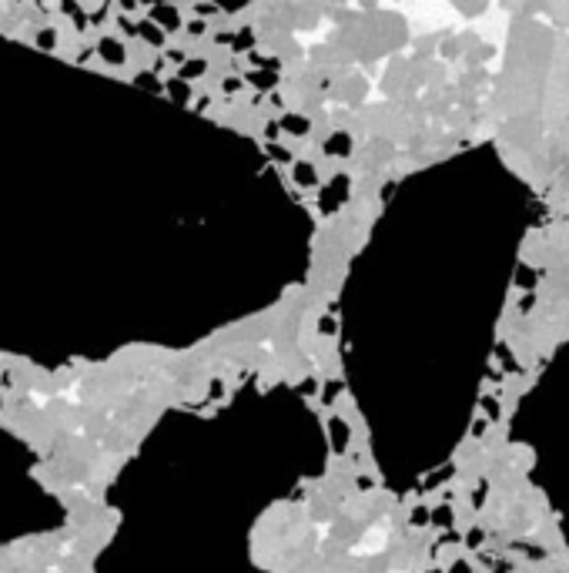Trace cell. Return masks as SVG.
I'll return each instance as SVG.
<instances>
[{"mask_svg":"<svg viewBox=\"0 0 569 573\" xmlns=\"http://www.w3.org/2000/svg\"><path fill=\"white\" fill-rule=\"evenodd\" d=\"M271 154H275L278 161H288V151H281V148H271Z\"/></svg>","mask_w":569,"mask_h":573,"instance_id":"cell-6","label":"cell"},{"mask_svg":"<svg viewBox=\"0 0 569 573\" xmlns=\"http://www.w3.org/2000/svg\"><path fill=\"white\" fill-rule=\"evenodd\" d=\"M285 124V131H292V134H308V118H298V114H288V118L281 121Z\"/></svg>","mask_w":569,"mask_h":573,"instance_id":"cell-2","label":"cell"},{"mask_svg":"<svg viewBox=\"0 0 569 573\" xmlns=\"http://www.w3.org/2000/svg\"><path fill=\"white\" fill-rule=\"evenodd\" d=\"M154 17H157V24H161V27H168V30L178 27V17H174V10H171V7H157V10H154Z\"/></svg>","mask_w":569,"mask_h":573,"instance_id":"cell-4","label":"cell"},{"mask_svg":"<svg viewBox=\"0 0 569 573\" xmlns=\"http://www.w3.org/2000/svg\"><path fill=\"white\" fill-rule=\"evenodd\" d=\"M101 54H104L107 60H114V64H121V60H124V51H121L118 40H101Z\"/></svg>","mask_w":569,"mask_h":573,"instance_id":"cell-1","label":"cell"},{"mask_svg":"<svg viewBox=\"0 0 569 573\" xmlns=\"http://www.w3.org/2000/svg\"><path fill=\"white\" fill-rule=\"evenodd\" d=\"M295 181L305 184V188H308V184H315V168H311V164H305V161H298V164H295Z\"/></svg>","mask_w":569,"mask_h":573,"instance_id":"cell-3","label":"cell"},{"mask_svg":"<svg viewBox=\"0 0 569 573\" xmlns=\"http://www.w3.org/2000/svg\"><path fill=\"white\" fill-rule=\"evenodd\" d=\"M201 71H205V60H191V64H184L181 74H184V77H194V74H201Z\"/></svg>","mask_w":569,"mask_h":573,"instance_id":"cell-5","label":"cell"}]
</instances>
